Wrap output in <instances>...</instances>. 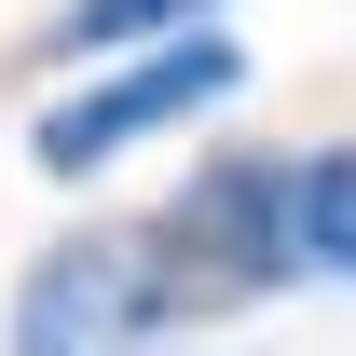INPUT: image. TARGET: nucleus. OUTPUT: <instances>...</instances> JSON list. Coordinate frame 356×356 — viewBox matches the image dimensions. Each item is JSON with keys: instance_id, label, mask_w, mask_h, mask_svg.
<instances>
[{"instance_id": "nucleus-5", "label": "nucleus", "mask_w": 356, "mask_h": 356, "mask_svg": "<svg viewBox=\"0 0 356 356\" xmlns=\"http://www.w3.org/2000/svg\"><path fill=\"white\" fill-rule=\"evenodd\" d=\"M302 274L356 288V137L302 151Z\"/></svg>"}, {"instance_id": "nucleus-1", "label": "nucleus", "mask_w": 356, "mask_h": 356, "mask_svg": "<svg viewBox=\"0 0 356 356\" xmlns=\"http://www.w3.org/2000/svg\"><path fill=\"white\" fill-rule=\"evenodd\" d=\"M178 329H206V315H192V288H178L151 220L55 233L42 261L14 274V302H0V343L14 356H165Z\"/></svg>"}, {"instance_id": "nucleus-2", "label": "nucleus", "mask_w": 356, "mask_h": 356, "mask_svg": "<svg viewBox=\"0 0 356 356\" xmlns=\"http://www.w3.org/2000/svg\"><path fill=\"white\" fill-rule=\"evenodd\" d=\"M151 233H165L192 315L274 302V288L302 274V151H206V165L151 206Z\"/></svg>"}, {"instance_id": "nucleus-3", "label": "nucleus", "mask_w": 356, "mask_h": 356, "mask_svg": "<svg viewBox=\"0 0 356 356\" xmlns=\"http://www.w3.org/2000/svg\"><path fill=\"white\" fill-rule=\"evenodd\" d=\"M233 96H247V42H233V28H192V42H165V55H110L83 96H55L42 124H28V165L42 178H110L124 151L206 124Z\"/></svg>"}, {"instance_id": "nucleus-4", "label": "nucleus", "mask_w": 356, "mask_h": 356, "mask_svg": "<svg viewBox=\"0 0 356 356\" xmlns=\"http://www.w3.org/2000/svg\"><path fill=\"white\" fill-rule=\"evenodd\" d=\"M233 0H55L42 14V55H83V69H110V55H165L192 42V28H220Z\"/></svg>"}]
</instances>
